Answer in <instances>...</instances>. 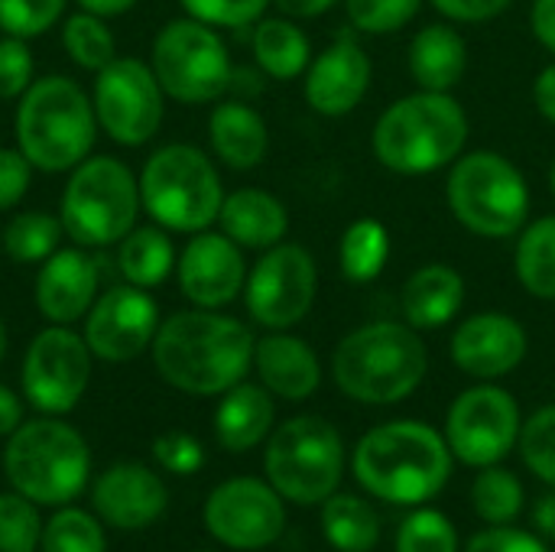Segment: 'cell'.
<instances>
[{"mask_svg":"<svg viewBox=\"0 0 555 552\" xmlns=\"http://www.w3.org/2000/svg\"><path fill=\"white\" fill-rule=\"evenodd\" d=\"M465 303V280L449 264H426L410 273L400 290L403 322L416 332H433L449 325Z\"/></svg>","mask_w":555,"mask_h":552,"instance_id":"cb8c5ba5","label":"cell"},{"mask_svg":"<svg viewBox=\"0 0 555 552\" xmlns=\"http://www.w3.org/2000/svg\"><path fill=\"white\" fill-rule=\"evenodd\" d=\"M153 455H156V462H159L166 472H172V475H195V472L205 465V449H202V442H198L195 436H189V433H179V429L163 433V436L153 442Z\"/></svg>","mask_w":555,"mask_h":552,"instance_id":"f6af8a7d","label":"cell"},{"mask_svg":"<svg viewBox=\"0 0 555 552\" xmlns=\"http://www.w3.org/2000/svg\"><path fill=\"white\" fill-rule=\"evenodd\" d=\"M452 449L439 429L416 420L380 423L361 436L351 455L358 485L387 504H426L452 478Z\"/></svg>","mask_w":555,"mask_h":552,"instance_id":"7a4b0ae2","label":"cell"},{"mask_svg":"<svg viewBox=\"0 0 555 552\" xmlns=\"http://www.w3.org/2000/svg\"><path fill=\"white\" fill-rule=\"evenodd\" d=\"M153 75L159 88L182 104L218 101L234 78L224 39L202 20H169L153 39Z\"/></svg>","mask_w":555,"mask_h":552,"instance_id":"8fae6325","label":"cell"},{"mask_svg":"<svg viewBox=\"0 0 555 552\" xmlns=\"http://www.w3.org/2000/svg\"><path fill=\"white\" fill-rule=\"evenodd\" d=\"M208 140L215 156L237 172L257 169L270 153L267 120L247 101H221L208 117Z\"/></svg>","mask_w":555,"mask_h":552,"instance_id":"484cf974","label":"cell"},{"mask_svg":"<svg viewBox=\"0 0 555 552\" xmlns=\"http://www.w3.org/2000/svg\"><path fill=\"white\" fill-rule=\"evenodd\" d=\"M517 449H520V459L524 465L546 485L555 488V403L537 410L524 429H520V439H517Z\"/></svg>","mask_w":555,"mask_h":552,"instance_id":"74e56055","label":"cell"},{"mask_svg":"<svg viewBox=\"0 0 555 552\" xmlns=\"http://www.w3.org/2000/svg\"><path fill=\"white\" fill-rule=\"evenodd\" d=\"M533 104L543 114V120H550L555 127V62H550L537 75V81H533Z\"/></svg>","mask_w":555,"mask_h":552,"instance_id":"f907efd6","label":"cell"},{"mask_svg":"<svg viewBox=\"0 0 555 552\" xmlns=\"http://www.w3.org/2000/svg\"><path fill=\"white\" fill-rule=\"evenodd\" d=\"M514 270L533 299L555 303V215L524 224L514 251Z\"/></svg>","mask_w":555,"mask_h":552,"instance_id":"1f68e13d","label":"cell"},{"mask_svg":"<svg viewBox=\"0 0 555 552\" xmlns=\"http://www.w3.org/2000/svg\"><path fill=\"white\" fill-rule=\"evenodd\" d=\"M276 420L273 394L263 384H234L221 394L215 410V436L228 452H250L263 439H270Z\"/></svg>","mask_w":555,"mask_h":552,"instance_id":"4316f807","label":"cell"},{"mask_svg":"<svg viewBox=\"0 0 555 552\" xmlns=\"http://www.w3.org/2000/svg\"><path fill=\"white\" fill-rule=\"evenodd\" d=\"M390 260V234L377 218H358L345 228L338 244L341 277L351 283H374Z\"/></svg>","mask_w":555,"mask_h":552,"instance_id":"d6a6232c","label":"cell"},{"mask_svg":"<svg viewBox=\"0 0 555 552\" xmlns=\"http://www.w3.org/2000/svg\"><path fill=\"white\" fill-rule=\"evenodd\" d=\"M68 0H0V29L16 39L46 33L65 10Z\"/></svg>","mask_w":555,"mask_h":552,"instance_id":"b9f144b4","label":"cell"},{"mask_svg":"<svg viewBox=\"0 0 555 552\" xmlns=\"http://www.w3.org/2000/svg\"><path fill=\"white\" fill-rule=\"evenodd\" d=\"M159 329V306L140 286H111L85 316V342L94 358L124 364L143 355Z\"/></svg>","mask_w":555,"mask_h":552,"instance_id":"e0dca14e","label":"cell"},{"mask_svg":"<svg viewBox=\"0 0 555 552\" xmlns=\"http://www.w3.org/2000/svg\"><path fill=\"white\" fill-rule=\"evenodd\" d=\"M91 104L98 114V127L120 146H143L156 137L163 124V98L153 65L117 55L101 72H94Z\"/></svg>","mask_w":555,"mask_h":552,"instance_id":"4fadbf2b","label":"cell"},{"mask_svg":"<svg viewBox=\"0 0 555 552\" xmlns=\"http://www.w3.org/2000/svg\"><path fill=\"white\" fill-rule=\"evenodd\" d=\"M371 72L374 68L364 46L351 36H338L306 68V104L322 117H345L364 101L371 88Z\"/></svg>","mask_w":555,"mask_h":552,"instance_id":"ffe728a7","label":"cell"},{"mask_svg":"<svg viewBox=\"0 0 555 552\" xmlns=\"http://www.w3.org/2000/svg\"><path fill=\"white\" fill-rule=\"evenodd\" d=\"M13 133L33 169L72 172L94 150L98 114L78 81L65 75H46L23 91Z\"/></svg>","mask_w":555,"mask_h":552,"instance_id":"5b68a950","label":"cell"},{"mask_svg":"<svg viewBox=\"0 0 555 552\" xmlns=\"http://www.w3.org/2000/svg\"><path fill=\"white\" fill-rule=\"evenodd\" d=\"M62 49L85 72H101L107 62L117 59L114 33L107 29L104 16L88 13V10H81V13L65 20V26H62Z\"/></svg>","mask_w":555,"mask_h":552,"instance_id":"e575fe53","label":"cell"},{"mask_svg":"<svg viewBox=\"0 0 555 552\" xmlns=\"http://www.w3.org/2000/svg\"><path fill=\"white\" fill-rule=\"evenodd\" d=\"M218 224L244 251H270L286 238L289 211L273 192L237 189V192L224 195V205L218 211Z\"/></svg>","mask_w":555,"mask_h":552,"instance_id":"d4e9b609","label":"cell"},{"mask_svg":"<svg viewBox=\"0 0 555 552\" xmlns=\"http://www.w3.org/2000/svg\"><path fill=\"white\" fill-rule=\"evenodd\" d=\"M81 10H88V13H98V16H120V13H127L137 0H75Z\"/></svg>","mask_w":555,"mask_h":552,"instance_id":"db71d44e","label":"cell"},{"mask_svg":"<svg viewBox=\"0 0 555 552\" xmlns=\"http://www.w3.org/2000/svg\"><path fill=\"white\" fill-rule=\"evenodd\" d=\"M533 521H537V527H540L546 537H553L555 540V491L553 495H546V498L537 504V511H533Z\"/></svg>","mask_w":555,"mask_h":552,"instance_id":"11a10c76","label":"cell"},{"mask_svg":"<svg viewBox=\"0 0 555 552\" xmlns=\"http://www.w3.org/2000/svg\"><path fill=\"white\" fill-rule=\"evenodd\" d=\"M263 472L286 501L322 504L345 478L341 433L322 416H293L270 433Z\"/></svg>","mask_w":555,"mask_h":552,"instance_id":"30bf717a","label":"cell"},{"mask_svg":"<svg viewBox=\"0 0 555 552\" xmlns=\"http://www.w3.org/2000/svg\"><path fill=\"white\" fill-rule=\"evenodd\" d=\"M192 20L224 29H244L257 23L270 0H179Z\"/></svg>","mask_w":555,"mask_h":552,"instance_id":"7bdbcfd3","label":"cell"},{"mask_svg":"<svg viewBox=\"0 0 555 552\" xmlns=\"http://www.w3.org/2000/svg\"><path fill=\"white\" fill-rule=\"evenodd\" d=\"M42 552H107L104 543V530L98 524V517H91L88 511H75V508H62L55 517H49V524L42 527Z\"/></svg>","mask_w":555,"mask_h":552,"instance_id":"8d00e7d4","label":"cell"},{"mask_svg":"<svg viewBox=\"0 0 555 552\" xmlns=\"http://www.w3.org/2000/svg\"><path fill=\"white\" fill-rule=\"evenodd\" d=\"M524 429L514 394L498 384H478L462 390L446 416V442L462 465L488 468L501 465L517 446Z\"/></svg>","mask_w":555,"mask_h":552,"instance_id":"5bb4252c","label":"cell"},{"mask_svg":"<svg viewBox=\"0 0 555 552\" xmlns=\"http://www.w3.org/2000/svg\"><path fill=\"white\" fill-rule=\"evenodd\" d=\"M3 355H7V325L0 319V361H3Z\"/></svg>","mask_w":555,"mask_h":552,"instance_id":"9f6ffc18","label":"cell"},{"mask_svg":"<svg viewBox=\"0 0 555 552\" xmlns=\"http://www.w3.org/2000/svg\"><path fill=\"white\" fill-rule=\"evenodd\" d=\"M33 163L20 153V146H0V211H10L29 192Z\"/></svg>","mask_w":555,"mask_h":552,"instance_id":"bcb514c9","label":"cell"},{"mask_svg":"<svg viewBox=\"0 0 555 552\" xmlns=\"http://www.w3.org/2000/svg\"><path fill=\"white\" fill-rule=\"evenodd\" d=\"M42 517L23 495H0V552H36L42 540Z\"/></svg>","mask_w":555,"mask_h":552,"instance_id":"f35d334b","label":"cell"},{"mask_svg":"<svg viewBox=\"0 0 555 552\" xmlns=\"http://www.w3.org/2000/svg\"><path fill=\"white\" fill-rule=\"evenodd\" d=\"M446 202L465 231L501 241L524 231L530 215V185L504 153L472 150L452 163Z\"/></svg>","mask_w":555,"mask_h":552,"instance_id":"ba28073f","label":"cell"},{"mask_svg":"<svg viewBox=\"0 0 555 552\" xmlns=\"http://www.w3.org/2000/svg\"><path fill=\"white\" fill-rule=\"evenodd\" d=\"M33 85V52L26 39H0V98L16 101Z\"/></svg>","mask_w":555,"mask_h":552,"instance_id":"ee69618b","label":"cell"},{"mask_svg":"<svg viewBox=\"0 0 555 552\" xmlns=\"http://www.w3.org/2000/svg\"><path fill=\"white\" fill-rule=\"evenodd\" d=\"M3 472L16 495L33 504H72L91 475V452L81 433L62 420H29L7 439Z\"/></svg>","mask_w":555,"mask_h":552,"instance_id":"8992f818","label":"cell"},{"mask_svg":"<svg viewBox=\"0 0 555 552\" xmlns=\"http://www.w3.org/2000/svg\"><path fill=\"white\" fill-rule=\"evenodd\" d=\"M91 504L98 517L117 530H143L156 524L169 504L159 475L137 462L111 465L91 488Z\"/></svg>","mask_w":555,"mask_h":552,"instance_id":"44dd1931","label":"cell"},{"mask_svg":"<svg viewBox=\"0 0 555 552\" xmlns=\"http://www.w3.org/2000/svg\"><path fill=\"white\" fill-rule=\"evenodd\" d=\"M527 348H530L527 329L507 312L468 316L455 329L452 345H449L459 371L478 381H498V377L514 374L524 364Z\"/></svg>","mask_w":555,"mask_h":552,"instance_id":"d6986e66","label":"cell"},{"mask_svg":"<svg viewBox=\"0 0 555 552\" xmlns=\"http://www.w3.org/2000/svg\"><path fill=\"white\" fill-rule=\"evenodd\" d=\"M250 46H254V59L263 68V75H270L276 81L299 78L312 62V42L289 16L257 20Z\"/></svg>","mask_w":555,"mask_h":552,"instance_id":"f1b7e54d","label":"cell"},{"mask_svg":"<svg viewBox=\"0 0 555 552\" xmlns=\"http://www.w3.org/2000/svg\"><path fill=\"white\" fill-rule=\"evenodd\" d=\"M550 192H553V198H555V156H553V163H550Z\"/></svg>","mask_w":555,"mask_h":552,"instance_id":"6f0895ef","label":"cell"},{"mask_svg":"<svg viewBox=\"0 0 555 552\" xmlns=\"http://www.w3.org/2000/svg\"><path fill=\"white\" fill-rule=\"evenodd\" d=\"M195 552H208V550H195Z\"/></svg>","mask_w":555,"mask_h":552,"instance_id":"680465c9","label":"cell"},{"mask_svg":"<svg viewBox=\"0 0 555 552\" xmlns=\"http://www.w3.org/2000/svg\"><path fill=\"white\" fill-rule=\"evenodd\" d=\"M322 534L338 552H371L380 543V517L358 495H332L322 501Z\"/></svg>","mask_w":555,"mask_h":552,"instance_id":"4dcf8cb0","label":"cell"},{"mask_svg":"<svg viewBox=\"0 0 555 552\" xmlns=\"http://www.w3.org/2000/svg\"><path fill=\"white\" fill-rule=\"evenodd\" d=\"M530 29L537 36V42L555 55V0H533Z\"/></svg>","mask_w":555,"mask_h":552,"instance_id":"681fc988","label":"cell"},{"mask_svg":"<svg viewBox=\"0 0 555 552\" xmlns=\"http://www.w3.org/2000/svg\"><path fill=\"white\" fill-rule=\"evenodd\" d=\"M91 348L72 325L42 329L23 358V397L46 416H62L78 407L91 381Z\"/></svg>","mask_w":555,"mask_h":552,"instance_id":"9a60e30c","label":"cell"},{"mask_svg":"<svg viewBox=\"0 0 555 552\" xmlns=\"http://www.w3.org/2000/svg\"><path fill=\"white\" fill-rule=\"evenodd\" d=\"M465 552H550V547L540 537H530L527 530L501 524V527H488L475 534Z\"/></svg>","mask_w":555,"mask_h":552,"instance_id":"7dc6e473","label":"cell"},{"mask_svg":"<svg viewBox=\"0 0 555 552\" xmlns=\"http://www.w3.org/2000/svg\"><path fill=\"white\" fill-rule=\"evenodd\" d=\"M65 228L46 211H20L3 228V254L13 264H42L59 251Z\"/></svg>","mask_w":555,"mask_h":552,"instance_id":"836d02e7","label":"cell"},{"mask_svg":"<svg viewBox=\"0 0 555 552\" xmlns=\"http://www.w3.org/2000/svg\"><path fill=\"white\" fill-rule=\"evenodd\" d=\"M524 501H527V495H524L520 478L501 465L481 468V475L472 485V504H475L478 517L491 527L517 521L524 511Z\"/></svg>","mask_w":555,"mask_h":552,"instance_id":"d590c367","label":"cell"},{"mask_svg":"<svg viewBox=\"0 0 555 552\" xmlns=\"http://www.w3.org/2000/svg\"><path fill=\"white\" fill-rule=\"evenodd\" d=\"M98 299V260L81 247L55 251L36 273V309L49 325H75Z\"/></svg>","mask_w":555,"mask_h":552,"instance_id":"7402d4cb","label":"cell"},{"mask_svg":"<svg viewBox=\"0 0 555 552\" xmlns=\"http://www.w3.org/2000/svg\"><path fill=\"white\" fill-rule=\"evenodd\" d=\"M20 423H23V403L7 384H0V439H10L20 429Z\"/></svg>","mask_w":555,"mask_h":552,"instance_id":"816d5d0a","label":"cell"},{"mask_svg":"<svg viewBox=\"0 0 555 552\" xmlns=\"http://www.w3.org/2000/svg\"><path fill=\"white\" fill-rule=\"evenodd\" d=\"M410 75L423 91H452L468 72V42L449 23H429L410 39Z\"/></svg>","mask_w":555,"mask_h":552,"instance_id":"83f0119b","label":"cell"},{"mask_svg":"<svg viewBox=\"0 0 555 552\" xmlns=\"http://www.w3.org/2000/svg\"><path fill=\"white\" fill-rule=\"evenodd\" d=\"M140 205L159 228L198 234L218 221L224 185L205 150L192 143H166L140 172Z\"/></svg>","mask_w":555,"mask_h":552,"instance_id":"52a82bcc","label":"cell"},{"mask_svg":"<svg viewBox=\"0 0 555 552\" xmlns=\"http://www.w3.org/2000/svg\"><path fill=\"white\" fill-rule=\"evenodd\" d=\"M176 267V244L166 234V228H133L117 244V270L130 286L153 290L159 286Z\"/></svg>","mask_w":555,"mask_h":552,"instance_id":"f546056e","label":"cell"},{"mask_svg":"<svg viewBox=\"0 0 555 552\" xmlns=\"http://www.w3.org/2000/svg\"><path fill=\"white\" fill-rule=\"evenodd\" d=\"M420 7L423 0H345L351 26L367 36H390L403 29L420 13Z\"/></svg>","mask_w":555,"mask_h":552,"instance_id":"60d3db41","label":"cell"},{"mask_svg":"<svg viewBox=\"0 0 555 552\" xmlns=\"http://www.w3.org/2000/svg\"><path fill=\"white\" fill-rule=\"evenodd\" d=\"M205 527L231 550H267L286 530L283 495L260 478H228L205 501Z\"/></svg>","mask_w":555,"mask_h":552,"instance_id":"2e32d148","label":"cell"},{"mask_svg":"<svg viewBox=\"0 0 555 552\" xmlns=\"http://www.w3.org/2000/svg\"><path fill=\"white\" fill-rule=\"evenodd\" d=\"M429 371V351L406 322H367L348 332L332 355L338 390L367 407H390L420 390Z\"/></svg>","mask_w":555,"mask_h":552,"instance_id":"3957f363","label":"cell"},{"mask_svg":"<svg viewBox=\"0 0 555 552\" xmlns=\"http://www.w3.org/2000/svg\"><path fill=\"white\" fill-rule=\"evenodd\" d=\"M254 371L280 400H309L322 384V364L309 342L289 332H267L254 345Z\"/></svg>","mask_w":555,"mask_h":552,"instance_id":"603a6c76","label":"cell"},{"mask_svg":"<svg viewBox=\"0 0 555 552\" xmlns=\"http://www.w3.org/2000/svg\"><path fill=\"white\" fill-rule=\"evenodd\" d=\"M254 332L218 309H185L159 322L153 364L159 377L192 397L231 390L254 368Z\"/></svg>","mask_w":555,"mask_h":552,"instance_id":"6da1fadb","label":"cell"},{"mask_svg":"<svg viewBox=\"0 0 555 552\" xmlns=\"http://www.w3.org/2000/svg\"><path fill=\"white\" fill-rule=\"evenodd\" d=\"M179 290L198 309L231 306L247 283L244 247L224 231H198L179 254Z\"/></svg>","mask_w":555,"mask_h":552,"instance_id":"ac0fdd59","label":"cell"},{"mask_svg":"<svg viewBox=\"0 0 555 552\" xmlns=\"http://www.w3.org/2000/svg\"><path fill=\"white\" fill-rule=\"evenodd\" d=\"M397 552H459L455 524L439 511H413L397 530Z\"/></svg>","mask_w":555,"mask_h":552,"instance_id":"ab89813d","label":"cell"},{"mask_svg":"<svg viewBox=\"0 0 555 552\" xmlns=\"http://www.w3.org/2000/svg\"><path fill=\"white\" fill-rule=\"evenodd\" d=\"M452 23H488L501 16L514 0H429Z\"/></svg>","mask_w":555,"mask_h":552,"instance_id":"c3c4849f","label":"cell"},{"mask_svg":"<svg viewBox=\"0 0 555 552\" xmlns=\"http://www.w3.org/2000/svg\"><path fill=\"white\" fill-rule=\"evenodd\" d=\"M276 3V10L283 13V16H289V20H312V16H322V13H328L335 3H341V0H273Z\"/></svg>","mask_w":555,"mask_h":552,"instance_id":"f5cc1de1","label":"cell"},{"mask_svg":"<svg viewBox=\"0 0 555 552\" xmlns=\"http://www.w3.org/2000/svg\"><path fill=\"white\" fill-rule=\"evenodd\" d=\"M319 293L315 257L302 244L280 241L247 270L244 306L247 316L267 332H286L299 325Z\"/></svg>","mask_w":555,"mask_h":552,"instance_id":"7c38bea8","label":"cell"},{"mask_svg":"<svg viewBox=\"0 0 555 552\" xmlns=\"http://www.w3.org/2000/svg\"><path fill=\"white\" fill-rule=\"evenodd\" d=\"M468 143V114L452 91H413L393 101L374 124L371 146L397 176H429L452 166Z\"/></svg>","mask_w":555,"mask_h":552,"instance_id":"277c9868","label":"cell"},{"mask_svg":"<svg viewBox=\"0 0 555 552\" xmlns=\"http://www.w3.org/2000/svg\"><path fill=\"white\" fill-rule=\"evenodd\" d=\"M140 179L117 156L81 159L62 192L59 221L78 247L120 244L140 215Z\"/></svg>","mask_w":555,"mask_h":552,"instance_id":"9c48e42d","label":"cell"}]
</instances>
